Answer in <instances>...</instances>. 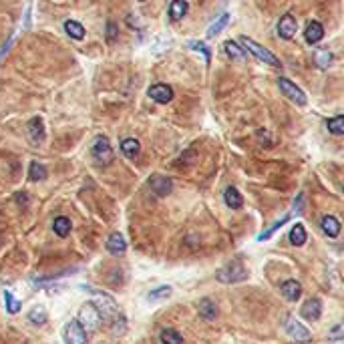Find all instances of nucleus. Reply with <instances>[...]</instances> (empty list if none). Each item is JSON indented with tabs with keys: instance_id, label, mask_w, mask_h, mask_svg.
Masks as SVG:
<instances>
[{
	"instance_id": "1",
	"label": "nucleus",
	"mask_w": 344,
	"mask_h": 344,
	"mask_svg": "<svg viewBox=\"0 0 344 344\" xmlns=\"http://www.w3.org/2000/svg\"><path fill=\"white\" fill-rule=\"evenodd\" d=\"M240 44L243 46V51H248V53H252L258 61H262L264 65H270V67H280V59L272 55L268 48H264L262 44H258L256 40H252V38H248V36H241L240 38Z\"/></svg>"
},
{
	"instance_id": "2",
	"label": "nucleus",
	"mask_w": 344,
	"mask_h": 344,
	"mask_svg": "<svg viewBox=\"0 0 344 344\" xmlns=\"http://www.w3.org/2000/svg\"><path fill=\"white\" fill-rule=\"evenodd\" d=\"M93 159L99 163V165H111L113 159H115V153H113V147L109 143L107 137H97L93 143Z\"/></svg>"
},
{
	"instance_id": "3",
	"label": "nucleus",
	"mask_w": 344,
	"mask_h": 344,
	"mask_svg": "<svg viewBox=\"0 0 344 344\" xmlns=\"http://www.w3.org/2000/svg\"><path fill=\"white\" fill-rule=\"evenodd\" d=\"M99 322H101V314H99V310L93 302H87V304L81 306V310H79V324L85 330H95L99 326Z\"/></svg>"
},
{
	"instance_id": "4",
	"label": "nucleus",
	"mask_w": 344,
	"mask_h": 344,
	"mask_svg": "<svg viewBox=\"0 0 344 344\" xmlns=\"http://www.w3.org/2000/svg\"><path fill=\"white\" fill-rule=\"evenodd\" d=\"M217 280L219 282H224V284H236V282H241V280H245L248 278V270L238 264V262H234V264H228V266H224L222 270H217Z\"/></svg>"
},
{
	"instance_id": "5",
	"label": "nucleus",
	"mask_w": 344,
	"mask_h": 344,
	"mask_svg": "<svg viewBox=\"0 0 344 344\" xmlns=\"http://www.w3.org/2000/svg\"><path fill=\"white\" fill-rule=\"evenodd\" d=\"M278 87H280V91H282L290 101H294V103L300 105V107L306 105V95H304V91H302L300 87H296L290 79L280 77V79H278Z\"/></svg>"
},
{
	"instance_id": "6",
	"label": "nucleus",
	"mask_w": 344,
	"mask_h": 344,
	"mask_svg": "<svg viewBox=\"0 0 344 344\" xmlns=\"http://www.w3.org/2000/svg\"><path fill=\"white\" fill-rule=\"evenodd\" d=\"M65 342L67 344H87V330L79 324V320H70L65 326Z\"/></svg>"
},
{
	"instance_id": "7",
	"label": "nucleus",
	"mask_w": 344,
	"mask_h": 344,
	"mask_svg": "<svg viewBox=\"0 0 344 344\" xmlns=\"http://www.w3.org/2000/svg\"><path fill=\"white\" fill-rule=\"evenodd\" d=\"M147 95L155 101V103L159 105H167L173 101V89L169 85H163V83H157V85H151L149 87V91H147Z\"/></svg>"
},
{
	"instance_id": "8",
	"label": "nucleus",
	"mask_w": 344,
	"mask_h": 344,
	"mask_svg": "<svg viewBox=\"0 0 344 344\" xmlns=\"http://www.w3.org/2000/svg\"><path fill=\"white\" fill-rule=\"evenodd\" d=\"M97 310H99V314H101V320H117L121 314H119V308L115 306V302H113V298H109V296H101V298H97V302H93Z\"/></svg>"
},
{
	"instance_id": "9",
	"label": "nucleus",
	"mask_w": 344,
	"mask_h": 344,
	"mask_svg": "<svg viewBox=\"0 0 344 344\" xmlns=\"http://www.w3.org/2000/svg\"><path fill=\"white\" fill-rule=\"evenodd\" d=\"M284 328H286L288 336H292V338H296V340H308L310 338V330L300 322V320H296L294 316H290V318L286 320Z\"/></svg>"
},
{
	"instance_id": "10",
	"label": "nucleus",
	"mask_w": 344,
	"mask_h": 344,
	"mask_svg": "<svg viewBox=\"0 0 344 344\" xmlns=\"http://www.w3.org/2000/svg\"><path fill=\"white\" fill-rule=\"evenodd\" d=\"M296 31H298L296 18H294L292 14H284V16L280 18V22H278V35L288 40V38H292V36L296 35Z\"/></svg>"
},
{
	"instance_id": "11",
	"label": "nucleus",
	"mask_w": 344,
	"mask_h": 344,
	"mask_svg": "<svg viewBox=\"0 0 344 344\" xmlns=\"http://www.w3.org/2000/svg\"><path fill=\"white\" fill-rule=\"evenodd\" d=\"M27 131H29V139H31L35 145L42 143L44 137H46V133H44V123H42V119H40V117H35V119H31V121H29Z\"/></svg>"
},
{
	"instance_id": "12",
	"label": "nucleus",
	"mask_w": 344,
	"mask_h": 344,
	"mask_svg": "<svg viewBox=\"0 0 344 344\" xmlns=\"http://www.w3.org/2000/svg\"><path fill=\"white\" fill-rule=\"evenodd\" d=\"M149 187L157 193V195H167V193H171L173 189V183L169 177H163V175H153L151 179H149Z\"/></svg>"
},
{
	"instance_id": "13",
	"label": "nucleus",
	"mask_w": 344,
	"mask_h": 344,
	"mask_svg": "<svg viewBox=\"0 0 344 344\" xmlns=\"http://www.w3.org/2000/svg\"><path fill=\"white\" fill-rule=\"evenodd\" d=\"M300 314H302L306 320H310V322H316V320L320 318V314H322V302H320L318 298H310V300L304 302Z\"/></svg>"
},
{
	"instance_id": "14",
	"label": "nucleus",
	"mask_w": 344,
	"mask_h": 344,
	"mask_svg": "<svg viewBox=\"0 0 344 344\" xmlns=\"http://www.w3.org/2000/svg\"><path fill=\"white\" fill-rule=\"evenodd\" d=\"M107 250H109L113 256H121V254H125V250H127V241H125V238H123V234H119V232L111 234V236H109V240H107Z\"/></svg>"
},
{
	"instance_id": "15",
	"label": "nucleus",
	"mask_w": 344,
	"mask_h": 344,
	"mask_svg": "<svg viewBox=\"0 0 344 344\" xmlns=\"http://www.w3.org/2000/svg\"><path fill=\"white\" fill-rule=\"evenodd\" d=\"M280 292L284 294L286 300H298L300 294H302V286L298 280H286L282 286H280Z\"/></svg>"
},
{
	"instance_id": "16",
	"label": "nucleus",
	"mask_w": 344,
	"mask_h": 344,
	"mask_svg": "<svg viewBox=\"0 0 344 344\" xmlns=\"http://www.w3.org/2000/svg\"><path fill=\"white\" fill-rule=\"evenodd\" d=\"M320 228L328 238H338V234H340V222L334 215H324L320 222Z\"/></svg>"
},
{
	"instance_id": "17",
	"label": "nucleus",
	"mask_w": 344,
	"mask_h": 344,
	"mask_svg": "<svg viewBox=\"0 0 344 344\" xmlns=\"http://www.w3.org/2000/svg\"><path fill=\"white\" fill-rule=\"evenodd\" d=\"M306 40H308L310 44H316V42H320L322 38H324V27L318 22V20H312L308 22V27H306Z\"/></svg>"
},
{
	"instance_id": "18",
	"label": "nucleus",
	"mask_w": 344,
	"mask_h": 344,
	"mask_svg": "<svg viewBox=\"0 0 344 344\" xmlns=\"http://www.w3.org/2000/svg\"><path fill=\"white\" fill-rule=\"evenodd\" d=\"M224 202H226V206L232 207V209H240L243 206V198H241V193L236 187H228L224 191Z\"/></svg>"
},
{
	"instance_id": "19",
	"label": "nucleus",
	"mask_w": 344,
	"mask_h": 344,
	"mask_svg": "<svg viewBox=\"0 0 344 344\" xmlns=\"http://www.w3.org/2000/svg\"><path fill=\"white\" fill-rule=\"evenodd\" d=\"M187 10H189L187 0H171V4H169V18L171 20H179V18H183L187 14Z\"/></svg>"
},
{
	"instance_id": "20",
	"label": "nucleus",
	"mask_w": 344,
	"mask_h": 344,
	"mask_svg": "<svg viewBox=\"0 0 344 344\" xmlns=\"http://www.w3.org/2000/svg\"><path fill=\"white\" fill-rule=\"evenodd\" d=\"M224 51H226V55H228L232 61H236V63H243V61H245L243 48H240L234 40H226V42H224Z\"/></svg>"
},
{
	"instance_id": "21",
	"label": "nucleus",
	"mask_w": 344,
	"mask_h": 344,
	"mask_svg": "<svg viewBox=\"0 0 344 344\" xmlns=\"http://www.w3.org/2000/svg\"><path fill=\"white\" fill-rule=\"evenodd\" d=\"M121 151H123V155H125V157L135 159V157L139 155V151H141V145H139L137 139H133V137L123 139V143H121Z\"/></svg>"
},
{
	"instance_id": "22",
	"label": "nucleus",
	"mask_w": 344,
	"mask_h": 344,
	"mask_svg": "<svg viewBox=\"0 0 344 344\" xmlns=\"http://www.w3.org/2000/svg\"><path fill=\"white\" fill-rule=\"evenodd\" d=\"M53 230H55V234H57V236L67 238V236L70 234V219L69 217H65V215L55 217V222H53Z\"/></svg>"
},
{
	"instance_id": "23",
	"label": "nucleus",
	"mask_w": 344,
	"mask_h": 344,
	"mask_svg": "<svg viewBox=\"0 0 344 344\" xmlns=\"http://www.w3.org/2000/svg\"><path fill=\"white\" fill-rule=\"evenodd\" d=\"M332 53L328 51V48H316L314 51V63L320 67V69H326V67H330V63H332Z\"/></svg>"
},
{
	"instance_id": "24",
	"label": "nucleus",
	"mask_w": 344,
	"mask_h": 344,
	"mask_svg": "<svg viewBox=\"0 0 344 344\" xmlns=\"http://www.w3.org/2000/svg\"><path fill=\"white\" fill-rule=\"evenodd\" d=\"M306 228L302 224H296L292 230H290V243L292 245H304L306 243Z\"/></svg>"
},
{
	"instance_id": "25",
	"label": "nucleus",
	"mask_w": 344,
	"mask_h": 344,
	"mask_svg": "<svg viewBox=\"0 0 344 344\" xmlns=\"http://www.w3.org/2000/svg\"><path fill=\"white\" fill-rule=\"evenodd\" d=\"M65 33H67L70 38H75V40H83V38H85V29H83V24H79L77 20H67V22H65Z\"/></svg>"
},
{
	"instance_id": "26",
	"label": "nucleus",
	"mask_w": 344,
	"mask_h": 344,
	"mask_svg": "<svg viewBox=\"0 0 344 344\" xmlns=\"http://www.w3.org/2000/svg\"><path fill=\"white\" fill-rule=\"evenodd\" d=\"M198 310H200V314H202L206 320H213V318L217 316V306H215L209 298L202 300V302H200V306H198Z\"/></svg>"
},
{
	"instance_id": "27",
	"label": "nucleus",
	"mask_w": 344,
	"mask_h": 344,
	"mask_svg": "<svg viewBox=\"0 0 344 344\" xmlns=\"http://www.w3.org/2000/svg\"><path fill=\"white\" fill-rule=\"evenodd\" d=\"M228 20H230V14L226 12V14H222V16H217V20L207 29V36L209 38H213V36H217L224 29H226V24H228Z\"/></svg>"
},
{
	"instance_id": "28",
	"label": "nucleus",
	"mask_w": 344,
	"mask_h": 344,
	"mask_svg": "<svg viewBox=\"0 0 344 344\" xmlns=\"http://www.w3.org/2000/svg\"><path fill=\"white\" fill-rule=\"evenodd\" d=\"M29 320L36 324V326H42L46 320H48V314H46V310L42 308V306H35V308L29 312Z\"/></svg>"
},
{
	"instance_id": "29",
	"label": "nucleus",
	"mask_w": 344,
	"mask_h": 344,
	"mask_svg": "<svg viewBox=\"0 0 344 344\" xmlns=\"http://www.w3.org/2000/svg\"><path fill=\"white\" fill-rule=\"evenodd\" d=\"M161 342L163 344H181L183 342V336L177 332V330H173V328H165V330H161Z\"/></svg>"
},
{
	"instance_id": "30",
	"label": "nucleus",
	"mask_w": 344,
	"mask_h": 344,
	"mask_svg": "<svg viewBox=\"0 0 344 344\" xmlns=\"http://www.w3.org/2000/svg\"><path fill=\"white\" fill-rule=\"evenodd\" d=\"M29 177H31L33 181L46 179V167H44L42 163H38V161H33V163H31V169H29Z\"/></svg>"
},
{
	"instance_id": "31",
	"label": "nucleus",
	"mask_w": 344,
	"mask_h": 344,
	"mask_svg": "<svg viewBox=\"0 0 344 344\" xmlns=\"http://www.w3.org/2000/svg\"><path fill=\"white\" fill-rule=\"evenodd\" d=\"M4 304H6V312H8V314H18L20 308H22L20 300H16L10 292H4Z\"/></svg>"
},
{
	"instance_id": "32",
	"label": "nucleus",
	"mask_w": 344,
	"mask_h": 344,
	"mask_svg": "<svg viewBox=\"0 0 344 344\" xmlns=\"http://www.w3.org/2000/svg\"><path fill=\"white\" fill-rule=\"evenodd\" d=\"M326 127H328V131H330L332 135H342L344 133V117L342 115H336L334 119H330V121L326 123Z\"/></svg>"
},
{
	"instance_id": "33",
	"label": "nucleus",
	"mask_w": 344,
	"mask_h": 344,
	"mask_svg": "<svg viewBox=\"0 0 344 344\" xmlns=\"http://www.w3.org/2000/svg\"><path fill=\"white\" fill-rule=\"evenodd\" d=\"M187 46H189L191 51H195V53H202V55H204V59H206V63L209 65L211 53H209V48H207L206 42H200V40H189V42H187Z\"/></svg>"
},
{
	"instance_id": "34",
	"label": "nucleus",
	"mask_w": 344,
	"mask_h": 344,
	"mask_svg": "<svg viewBox=\"0 0 344 344\" xmlns=\"http://www.w3.org/2000/svg\"><path fill=\"white\" fill-rule=\"evenodd\" d=\"M288 219H290V215H284L282 219H278L274 226H270V230H266L262 236H258V241H264V240H268V238H272V234H274L276 230H280V228H282V226H284Z\"/></svg>"
},
{
	"instance_id": "35",
	"label": "nucleus",
	"mask_w": 344,
	"mask_h": 344,
	"mask_svg": "<svg viewBox=\"0 0 344 344\" xmlns=\"http://www.w3.org/2000/svg\"><path fill=\"white\" fill-rule=\"evenodd\" d=\"M169 294H171V288H169V286H161V288L149 292V300H163V298H167Z\"/></svg>"
},
{
	"instance_id": "36",
	"label": "nucleus",
	"mask_w": 344,
	"mask_h": 344,
	"mask_svg": "<svg viewBox=\"0 0 344 344\" xmlns=\"http://www.w3.org/2000/svg\"><path fill=\"white\" fill-rule=\"evenodd\" d=\"M340 334H342V326H340V324H336V326L332 328V332H330V336H332V338H338Z\"/></svg>"
},
{
	"instance_id": "37",
	"label": "nucleus",
	"mask_w": 344,
	"mask_h": 344,
	"mask_svg": "<svg viewBox=\"0 0 344 344\" xmlns=\"http://www.w3.org/2000/svg\"><path fill=\"white\" fill-rule=\"evenodd\" d=\"M115 36H117V29H115V24H113V22H109V40L113 42V40H115Z\"/></svg>"
},
{
	"instance_id": "38",
	"label": "nucleus",
	"mask_w": 344,
	"mask_h": 344,
	"mask_svg": "<svg viewBox=\"0 0 344 344\" xmlns=\"http://www.w3.org/2000/svg\"><path fill=\"white\" fill-rule=\"evenodd\" d=\"M16 200H18V204H27V195H24V193H22V195L18 193V195H16Z\"/></svg>"
},
{
	"instance_id": "39",
	"label": "nucleus",
	"mask_w": 344,
	"mask_h": 344,
	"mask_svg": "<svg viewBox=\"0 0 344 344\" xmlns=\"http://www.w3.org/2000/svg\"><path fill=\"white\" fill-rule=\"evenodd\" d=\"M139 2H145V0H139Z\"/></svg>"
},
{
	"instance_id": "40",
	"label": "nucleus",
	"mask_w": 344,
	"mask_h": 344,
	"mask_svg": "<svg viewBox=\"0 0 344 344\" xmlns=\"http://www.w3.org/2000/svg\"><path fill=\"white\" fill-rule=\"evenodd\" d=\"M304 344H308V342H304Z\"/></svg>"
}]
</instances>
